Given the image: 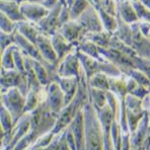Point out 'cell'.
<instances>
[{"instance_id":"obj_1","label":"cell","mask_w":150,"mask_h":150,"mask_svg":"<svg viewBox=\"0 0 150 150\" xmlns=\"http://www.w3.org/2000/svg\"><path fill=\"white\" fill-rule=\"evenodd\" d=\"M82 70L80 60L78 57L77 48L70 52L61 61H59L57 66V73L59 76H74L79 77Z\"/></svg>"},{"instance_id":"obj_2","label":"cell","mask_w":150,"mask_h":150,"mask_svg":"<svg viewBox=\"0 0 150 150\" xmlns=\"http://www.w3.org/2000/svg\"><path fill=\"white\" fill-rule=\"evenodd\" d=\"M76 21L83 28L85 35L88 34V33H98L105 30L98 11L91 3L84 11L79 15Z\"/></svg>"},{"instance_id":"obj_3","label":"cell","mask_w":150,"mask_h":150,"mask_svg":"<svg viewBox=\"0 0 150 150\" xmlns=\"http://www.w3.org/2000/svg\"><path fill=\"white\" fill-rule=\"evenodd\" d=\"M64 4V0H60L54 8L50 10L49 13L44 17L42 21L36 23L37 28H39L40 33L44 35L51 37L54 35L55 33L58 32L59 28H60V23H59V14H60V10L62 8Z\"/></svg>"},{"instance_id":"obj_4","label":"cell","mask_w":150,"mask_h":150,"mask_svg":"<svg viewBox=\"0 0 150 150\" xmlns=\"http://www.w3.org/2000/svg\"><path fill=\"white\" fill-rule=\"evenodd\" d=\"M21 10L25 21L34 23H38L40 21H42L50 11L42 3L26 0L21 3Z\"/></svg>"},{"instance_id":"obj_5","label":"cell","mask_w":150,"mask_h":150,"mask_svg":"<svg viewBox=\"0 0 150 150\" xmlns=\"http://www.w3.org/2000/svg\"><path fill=\"white\" fill-rule=\"evenodd\" d=\"M131 28L132 32H133V40H132L131 47L133 48L138 56L150 59V39L140 32L138 21L131 23Z\"/></svg>"},{"instance_id":"obj_6","label":"cell","mask_w":150,"mask_h":150,"mask_svg":"<svg viewBox=\"0 0 150 150\" xmlns=\"http://www.w3.org/2000/svg\"><path fill=\"white\" fill-rule=\"evenodd\" d=\"M58 33H60L69 43H71L75 47L85 36L84 30L76 19H70L69 21L62 25L59 28Z\"/></svg>"},{"instance_id":"obj_7","label":"cell","mask_w":150,"mask_h":150,"mask_svg":"<svg viewBox=\"0 0 150 150\" xmlns=\"http://www.w3.org/2000/svg\"><path fill=\"white\" fill-rule=\"evenodd\" d=\"M36 45L44 60L53 64L59 63L58 57H57V54L55 52L54 47H53L52 41H51V37L44 34H40V36L38 37L36 41Z\"/></svg>"},{"instance_id":"obj_8","label":"cell","mask_w":150,"mask_h":150,"mask_svg":"<svg viewBox=\"0 0 150 150\" xmlns=\"http://www.w3.org/2000/svg\"><path fill=\"white\" fill-rule=\"evenodd\" d=\"M15 45H17V47L21 50V52L25 56H30V58L36 59V60L39 61H44L43 57L40 54L39 49H38L36 44L33 43L28 39H26L25 37H23L17 30L15 32Z\"/></svg>"},{"instance_id":"obj_9","label":"cell","mask_w":150,"mask_h":150,"mask_svg":"<svg viewBox=\"0 0 150 150\" xmlns=\"http://www.w3.org/2000/svg\"><path fill=\"white\" fill-rule=\"evenodd\" d=\"M51 41H52L53 47L55 49V52L58 57V60L61 61L66 55H68L70 52H72L75 48L74 45L67 41L60 33H55L54 35L51 36Z\"/></svg>"},{"instance_id":"obj_10","label":"cell","mask_w":150,"mask_h":150,"mask_svg":"<svg viewBox=\"0 0 150 150\" xmlns=\"http://www.w3.org/2000/svg\"><path fill=\"white\" fill-rule=\"evenodd\" d=\"M117 4H118V15L121 19L129 25L137 23L138 17L131 0H117Z\"/></svg>"},{"instance_id":"obj_11","label":"cell","mask_w":150,"mask_h":150,"mask_svg":"<svg viewBox=\"0 0 150 150\" xmlns=\"http://www.w3.org/2000/svg\"><path fill=\"white\" fill-rule=\"evenodd\" d=\"M1 12L4 13L6 16H8L10 19H12L15 23L25 21L23 13L21 10V3L15 1H3L1 0L0 3Z\"/></svg>"},{"instance_id":"obj_12","label":"cell","mask_w":150,"mask_h":150,"mask_svg":"<svg viewBox=\"0 0 150 150\" xmlns=\"http://www.w3.org/2000/svg\"><path fill=\"white\" fill-rule=\"evenodd\" d=\"M16 30L35 44H36L38 37L41 34L39 28H37L36 23H30V21H25V19L16 23Z\"/></svg>"},{"instance_id":"obj_13","label":"cell","mask_w":150,"mask_h":150,"mask_svg":"<svg viewBox=\"0 0 150 150\" xmlns=\"http://www.w3.org/2000/svg\"><path fill=\"white\" fill-rule=\"evenodd\" d=\"M117 18H118V26L112 35L116 36L118 39H120L123 43L127 44L128 46L131 47L132 40H133V32H132L131 25L125 23L123 19L119 17V15L117 16Z\"/></svg>"},{"instance_id":"obj_14","label":"cell","mask_w":150,"mask_h":150,"mask_svg":"<svg viewBox=\"0 0 150 150\" xmlns=\"http://www.w3.org/2000/svg\"><path fill=\"white\" fill-rule=\"evenodd\" d=\"M76 48L78 51L84 53V54H86L90 57H93V58H96V59H103L100 55V47L88 39L83 38L78 43V45L76 46Z\"/></svg>"},{"instance_id":"obj_15","label":"cell","mask_w":150,"mask_h":150,"mask_svg":"<svg viewBox=\"0 0 150 150\" xmlns=\"http://www.w3.org/2000/svg\"><path fill=\"white\" fill-rule=\"evenodd\" d=\"M112 36V34L111 33L107 32V30H101V32L98 33H88L85 35L84 38L90 40L100 48H109Z\"/></svg>"},{"instance_id":"obj_16","label":"cell","mask_w":150,"mask_h":150,"mask_svg":"<svg viewBox=\"0 0 150 150\" xmlns=\"http://www.w3.org/2000/svg\"><path fill=\"white\" fill-rule=\"evenodd\" d=\"M94 7H96V10L98 11V14H100V16L101 23H103V25L105 30L111 33V34H114L117 26H118V18H117L118 15H117V16H112L110 13L105 11L100 6H94Z\"/></svg>"},{"instance_id":"obj_17","label":"cell","mask_w":150,"mask_h":150,"mask_svg":"<svg viewBox=\"0 0 150 150\" xmlns=\"http://www.w3.org/2000/svg\"><path fill=\"white\" fill-rule=\"evenodd\" d=\"M78 77H74V76H61L60 78V86L61 88H63V91L65 92V96L70 100L72 98V96L75 93V90L77 87V83H78Z\"/></svg>"},{"instance_id":"obj_18","label":"cell","mask_w":150,"mask_h":150,"mask_svg":"<svg viewBox=\"0 0 150 150\" xmlns=\"http://www.w3.org/2000/svg\"><path fill=\"white\" fill-rule=\"evenodd\" d=\"M16 48V45L9 46L8 48H6L4 51L1 52V65L2 68L4 69H15L14 65V57H13V53Z\"/></svg>"},{"instance_id":"obj_19","label":"cell","mask_w":150,"mask_h":150,"mask_svg":"<svg viewBox=\"0 0 150 150\" xmlns=\"http://www.w3.org/2000/svg\"><path fill=\"white\" fill-rule=\"evenodd\" d=\"M89 84L92 88L108 90L110 87V79L105 73H96L89 77Z\"/></svg>"},{"instance_id":"obj_20","label":"cell","mask_w":150,"mask_h":150,"mask_svg":"<svg viewBox=\"0 0 150 150\" xmlns=\"http://www.w3.org/2000/svg\"><path fill=\"white\" fill-rule=\"evenodd\" d=\"M90 5L89 0H75L73 5L70 7L71 19H77L85 9Z\"/></svg>"},{"instance_id":"obj_21","label":"cell","mask_w":150,"mask_h":150,"mask_svg":"<svg viewBox=\"0 0 150 150\" xmlns=\"http://www.w3.org/2000/svg\"><path fill=\"white\" fill-rule=\"evenodd\" d=\"M126 73H128L132 78H134L136 81L139 83L140 85L145 87H149L150 86V79L148 78L146 74L144 72H142L141 70L137 69V68H132L129 69Z\"/></svg>"},{"instance_id":"obj_22","label":"cell","mask_w":150,"mask_h":150,"mask_svg":"<svg viewBox=\"0 0 150 150\" xmlns=\"http://www.w3.org/2000/svg\"><path fill=\"white\" fill-rule=\"evenodd\" d=\"M133 6L135 8L136 14H137L138 21H144L150 23V9L143 5L140 1H134Z\"/></svg>"},{"instance_id":"obj_23","label":"cell","mask_w":150,"mask_h":150,"mask_svg":"<svg viewBox=\"0 0 150 150\" xmlns=\"http://www.w3.org/2000/svg\"><path fill=\"white\" fill-rule=\"evenodd\" d=\"M0 30L5 33H14L16 30V23L6 16L4 13L0 14Z\"/></svg>"},{"instance_id":"obj_24","label":"cell","mask_w":150,"mask_h":150,"mask_svg":"<svg viewBox=\"0 0 150 150\" xmlns=\"http://www.w3.org/2000/svg\"><path fill=\"white\" fill-rule=\"evenodd\" d=\"M16 32V30H15ZM15 32L14 33H0V45H1V52L4 51L9 46L15 44Z\"/></svg>"},{"instance_id":"obj_25","label":"cell","mask_w":150,"mask_h":150,"mask_svg":"<svg viewBox=\"0 0 150 150\" xmlns=\"http://www.w3.org/2000/svg\"><path fill=\"white\" fill-rule=\"evenodd\" d=\"M70 19H71L70 8L64 3L62 8H61V10H60V14H59V23H60V26L64 25L65 23H67V21H69Z\"/></svg>"},{"instance_id":"obj_26","label":"cell","mask_w":150,"mask_h":150,"mask_svg":"<svg viewBox=\"0 0 150 150\" xmlns=\"http://www.w3.org/2000/svg\"><path fill=\"white\" fill-rule=\"evenodd\" d=\"M138 26L140 32L142 33L144 36L148 37L149 32H150V23L144 21H138Z\"/></svg>"},{"instance_id":"obj_27","label":"cell","mask_w":150,"mask_h":150,"mask_svg":"<svg viewBox=\"0 0 150 150\" xmlns=\"http://www.w3.org/2000/svg\"><path fill=\"white\" fill-rule=\"evenodd\" d=\"M139 1H140L143 5H145L147 8H149L150 9V0H139Z\"/></svg>"},{"instance_id":"obj_28","label":"cell","mask_w":150,"mask_h":150,"mask_svg":"<svg viewBox=\"0 0 150 150\" xmlns=\"http://www.w3.org/2000/svg\"><path fill=\"white\" fill-rule=\"evenodd\" d=\"M74 1L75 0H64V3L66 4V5L68 6V7H71L72 5H73V3H74Z\"/></svg>"},{"instance_id":"obj_29","label":"cell","mask_w":150,"mask_h":150,"mask_svg":"<svg viewBox=\"0 0 150 150\" xmlns=\"http://www.w3.org/2000/svg\"><path fill=\"white\" fill-rule=\"evenodd\" d=\"M3 1H15V2H19V3H21V2L25 1V0H3Z\"/></svg>"},{"instance_id":"obj_30","label":"cell","mask_w":150,"mask_h":150,"mask_svg":"<svg viewBox=\"0 0 150 150\" xmlns=\"http://www.w3.org/2000/svg\"><path fill=\"white\" fill-rule=\"evenodd\" d=\"M132 2H134V1H138V0H131Z\"/></svg>"},{"instance_id":"obj_31","label":"cell","mask_w":150,"mask_h":150,"mask_svg":"<svg viewBox=\"0 0 150 150\" xmlns=\"http://www.w3.org/2000/svg\"><path fill=\"white\" fill-rule=\"evenodd\" d=\"M148 38H149V39H150V32H149V35H148Z\"/></svg>"}]
</instances>
